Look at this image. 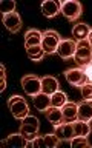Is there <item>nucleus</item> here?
Here are the masks:
<instances>
[{
	"mask_svg": "<svg viewBox=\"0 0 92 148\" xmlns=\"http://www.w3.org/2000/svg\"><path fill=\"white\" fill-rule=\"evenodd\" d=\"M3 25H5V28H6L9 32H12V34L18 32L20 28H22L20 14L18 12H11V14H8V16H3Z\"/></svg>",
	"mask_w": 92,
	"mask_h": 148,
	"instance_id": "9",
	"label": "nucleus"
},
{
	"mask_svg": "<svg viewBox=\"0 0 92 148\" xmlns=\"http://www.w3.org/2000/svg\"><path fill=\"white\" fill-rule=\"evenodd\" d=\"M72 127H74V134H75V136H85V137H87V136H89V133H91V123L85 122V120L77 119L75 122H72Z\"/></svg>",
	"mask_w": 92,
	"mask_h": 148,
	"instance_id": "20",
	"label": "nucleus"
},
{
	"mask_svg": "<svg viewBox=\"0 0 92 148\" xmlns=\"http://www.w3.org/2000/svg\"><path fill=\"white\" fill-rule=\"evenodd\" d=\"M22 86L28 96H35L41 91V77H37L34 74H28L22 79Z\"/></svg>",
	"mask_w": 92,
	"mask_h": 148,
	"instance_id": "5",
	"label": "nucleus"
},
{
	"mask_svg": "<svg viewBox=\"0 0 92 148\" xmlns=\"http://www.w3.org/2000/svg\"><path fill=\"white\" fill-rule=\"evenodd\" d=\"M41 12L48 18L57 17L62 12V2H58V0H45L41 3Z\"/></svg>",
	"mask_w": 92,
	"mask_h": 148,
	"instance_id": "8",
	"label": "nucleus"
},
{
	"mask_svg": "<svg viewBox=\"0 0 92 148\" xmlns=\"http://www.w3.org/2000/svg\"><path fill=\"white\" fill-rule=\"evenodd\" d=\"M26 54H28V57H29L31 60H35V62H40V60H43L46 56H48V54L43 51V48H41V45L32 46V48H28V49H26Z\"/></svg>",
	"mask_w": 92,
	"mask_h": 148,
	"instance_id": "21",
	"label": "nucleus"
},
{
	"mask_svg": "<svg viewBox=\"0 0 92 148\" xmlns=\"http://www.w3.org/2000/svg\"><path fill=\"white\" fill-rule=\"evenodd\" d=\"M69 145L74 147V148H77V147L83 148V147H91V143L87 140V137H85V136H74L71 140H69Z\"/></svg>",
	"mask_w": 92,
	"mask_h": 148,
	"instance_id": "24",
	"label": "nucleus"
},
{
	"mask_svg": "<svg viewBox=\"0 0 92 148\" xmlns=\"http://www.w3.org/2000/svg\"><path fill=\"white\" fill-rule=\"evenodd\" d=\"M80 92L83 100H92V82L87 80L86 83H83L80 86Z\"/></svg>",
	"mask_w": 92,
	"mask_h": 148,
	"instance_id": "25",
	"label": "nucleus"
},
{
	"mask_svg": "<svg viewBox=\"0 0 92 148\" xmlns=\"http://www.w3.org/2000/svg\"><path fill=\"white\" fill-rule=\"evenodd\" d=\"M89 32H91V28L87 23H75L72 28V36L78 40H86L87 39V36H89Z\"/></svg>",
	"mask_w": 92,
	"mask_h": 148,
	"instance_id": "19",
	"label": "nucleus"
},
{
	"mask_svg": "<svg viewBox=\"0 0 92 148\" xmlns=\"http://www.w3.org/2000/svg\"><path fill=\"white\" fill-rule=\"evenodd\" d=\"M45 117L49 120L51 123L54 125H58L63 122V113H62V108H58V106H52L51 105L48 110L45 111Z\"/></svg>",
	"mask_w": 92,
	"mask_h": 148,
	"instance_id": "17",
	"label": "nucleus"
},
{
	"mask_svg": "<svg viewBox=\"0 0 92 148\" xmlns=\"http://www.w3.org/2000/svg\"><path fill=\"white\" fill-rule=\"evenodd\" d=\"M39 128H40L39 119H37L35 116L28 114L25 119H22L20 130H18V131L25 136V139L28 140V143H29L31 140H34V139L39 136Z\"/></svg>",
	"mask_w": 92,
	"mask_h": 148,
	"instance_id": "1",
	"label": "nucleus"
},
{
	"mask_svg": "<svg viewBox=\"0 0 92 148\" xmlns=\"http://www.w3.org/2000/svg\"><path fill=\"white\" fill-rule=\"evenodd\" d=\"M64 77H66L68 83H71L72 86H77V88H80L83 83L87 82L86 73L81 66L71 68V69H68V71H64Z\"/></svg>",
	"mask_w": 92,
	"mask_h": 148,
	"instance_id": "6",
	"label": "nucleus"
},
{
	"mask_svg": "<svg viewBox=\"0 0 92 148\" xmlns=\"http://www.w3.org/2000/svg\"><path fill=\"white\" fill-rule=\"evenodd\" d=\"M20 99H23L22 96H11V97L8 99V108H9V106H12L14 103H16V102H18Z\"/></svg>",
	"mask_w": 92,
	"mask_h": 148,
	"instance_id": "30",
	"label": "nucleus"
},
{
	"mask_svg": "<svg viewBox=\"0 0 92 148\" xmlns=\"http://www.w3.org/2000/svg\"><path fill=\"white\" fill-rule=\"evenodd\" d=\"M55 134H57V137L60 140H71L75 136L72 123H69V122H62V123L55 125Z\"/></svg>",
	"mask_w": 92,
	"mask_h": 148,
	"instance_id": "11",
	"label": "nucleus"
},
{
	"mask_svg": "<svg viewBox=\"0 0 92 148\" xmlns=\"http://www.w3.org/2000/svg\"><path fill=\"white\" fill-rule=\"evenodd\" d=\"M0 69H2V86H0V91H3L6 88V69H5V65H2Z\"/></svg>",
	"mask_w": 92,
	"mask_h": 148,
	"instance_id": "28",
	"label": "nucleus"
},
{
	"mask_svg": "<svg viewBox=\"0 0 92 148\" xmlns=\"http://www.w3.org/2000/svg\"><path fill=\"white\" fill-rule=\"evenodd\" d=\"M43 40V32H40L39 29H28L25 34V48H32V46H39L41 45Z\"/></svg>",
	"mask_w": 92,
	"mask_h": 148,
	"instance_id": "13",
	"label": "nucleus"
},
{
	"mask_svg": "<svg viewBox=\"0 0 92 148\" xmlns=\"http://www.w3.org/2000/svg\"><path fill=\"white\" fill-rule=\"evenodd\" d=\"M78 119L91 122L92 119V100H83L78 103Z\"/></svg>",
	"mask_w": 92,
	"mask_h": 148,
	"instance_id": "18",
	"label": "nucleus"
},
{
	"mask_svg": "<svg viewBox=\"0 0 92 148\" xmlns=\"http://www.w3.org/2000/svg\"><path fill=\"white\" fill-rule=\"evenodd\" d=\"M28 147H34V148H39V147H45V140L41 136H37L34 140H31L28 143Z\"/></svg>",
	"mask_w": 92,
	"mask_h": 148,
	"instance_id": "27",
	"label": "nucleus"
},
{
	"mask_svg": "<svg viewBox=\"0 0 92 148\" xmlns=\"http://www.w3.org/2000/svg\"><path fill=\"white\" fill-rule=\"evenodd\" d=\"M9 110H11V113H12V116L16 119H25L28 114H29V106H28V103H26V100L25 99H20L18 102H16L12 106H9Z\"/></svg>",
	"mask_w": 92,
	"mask_h": 148,
	"instance_id": "14",
	"label": "nucleus"
},
{
	"mask_svg": "<svg viewBox=\"0 0 92 148\" xmlns=\"http://www.w3.org/2000/svg\"><path fill=\"white\" fill-rule=\"evenodd\" d=\"M0 12H2L3 16L16 12V2H14V0H2V3H0Z\"/></svg>",
	"mask_w": 92,
	"mask_h": 148,
	"instance_id": "23",
	"label": "nucleus"
},
{
	"mask_svg": "<svg viewBox=\"0 0 92 148\" xmlns=\"http://www.w3.org/2000/svg\"><path fill=\"white\" fill-rule=\"evenodd\" d=\"M74 60L81 68H85L86 65H89L92 62V46L87 42V39L77 42V49H75V54H74Z\"/></svg>",
	"mask_w": 92,
	"mask_h": 148,
	"instance_id": "2",
	"label": "nucleus"
},
{
	"mask_svg": "<svg viewBox=\"0 0 92 148\" xmlns=\"http://www.w3.org/2000/svg\"><path fill=\"white\" fill-rule=\"evenodd\" d=\"M62 14L69 22H75L83 14V5L77 0H64L62 2Z\"/></svg>",
	"mask_w": 92,
	"mask_h": 148,
	"instance_id": "4",
	"label": "nucleus"
},
{
	"mask_svg": "<svg viewBox=\"0 0 92 148\" xmlns=\"http://www.w3.org/2000/svg\"><path fill=\"white\" fill-rule=\"evenodd\" d=\"M58 86L60 83L55 77L52 76H45L41 77V91L45 92V94H54L55 91H58Z\"/></svg>",
	"mask_w": 92,
	"mask_h": 148,
	"instance_id": "15",
	"label": "nucleus"
},
{
	"mask_svg": "<svg viewBox=\"0 0 92 148\" xmlns=\"http://www.w3.org/2000/svg\"><path fill=\"white\" fill-rule=\"evenodd\" d=\"M87 42L91 43V46H92V28H91V32H89V36H87Z\"/></svg>",
	"mask_w": 92,
	"mask_h": 148,
	"instance_id": "31",
	"label": "nucleus"
},
{
	"mask_svg": "<svg viewBox=\"0 0 92 148\" xmlns=\"http://www.w3.org/2000/svg\"><path fill=\"white\" fill-rule=\"evenodd\" d=\"M62 113H63V122H75L78 119V103L75 102H66L62 106Z\"/></svg>",
	"mask_w": 92,
	"mask_h": 148,
	"instance_id": "10",
	"label": "nucleus"
},
{
	"mask_svg": "<svg viewBox=\"0 0 92 148\" xmlns=\"http://www.w3.org/2000/svg\"><path fill=\"white\" fill-rule=\"evenodd\" d=\"M2 145H8V147H28V140L25 139V136L18 131L14 134H9V136L2 140Z\"/></svg>",
	"mask_w": 92,
	"mask_h": 148,
	"instance_id": "16",
	"label": "nucleus"
},
{
	"mask_svg": "<svg viewBox=\"0 0 92 148\" xmlns=\"http://www.w3.org/2000/svg\"><path fill=\"white\" fill-rule=\"evenodd\" d=\"M43 140H45V147H48V148H55L58 145L60 142V139L57 137V134H46V136H43Z\"/></svg>",
	"mask_w": 92,
	"mask_h": 148,
	"instance_id": "26",
	"label": "nucleus"
},
{
	"mask_svg": "<svg viewBox=\"0 0 92 148\" xmlns=\"http://www.w3.org/2000/svg\"><path fill=\"white\" fill-rule=\"evenodd\" d=\"M89 123H91V128H92V119H91V122H89Z\"/></svg>",
	"mask_w": 92,
	"mask_h": 148,
	"instance_id": "32",
	"label": "nucleus"
},
{
	"mask_svg": "<svg viewBox=\"0 0 92 148\" xmlns=\"http://www.w3.org/2000/svg\"><path fill=\"white\" fill-rule=\"evenodd\" d=\"M68 102V96L66 92L63 91H55L54 94H51V105L52 106H58V108H62V106Z\"/></svg>",
	"mask_w": 92,
	"mask_h": 148,
	"instance_id": "22",
	"label": "nucleus"
},
{
	"mask_svg": "<svg viewBox=\"0 0 92 148\" xmlns=\"http://www.w3.org/2000/svg\"><path fill=\"white\" fill-rule=\"evenodd\" d=\"M62 40V37L57 31L54 29H46L43 32V40H41V48L46 54H55L57 53V46Z\"/></svg>",
	"mask_w": 92,
	"mask_h": 148,
	"instance_id": "3",
	"label": "nucleus"
},
{
	"mask_svg": "<svg viewBox=\"0 0 92 148\" xmlns=\"http://www.w3.org/2000/svg\"><path fill=\"white\" fill-rule=\"evenodd\" d=\"M32 105H34L35 110L45 113V111L51 106V96L49 94H45L43 91H40L39 94L32 96Z\"/></svg>",
	"mask_w": 92,
	"mask_h": 148,
	"instance_id": "12",
	"label": "nucleus"
},
{
	"mask_svg": "<svg viewBox=\"0 0 92 148\" xmlns=\"http://www.w3.org/2000/svg\"><path fill=\"white\" fill-rule=\"evenodd\" d=\"M75 49H77V42L75 40L62 39L60 43H58V46H57V54H58V57H62L63 60H68V59L74 57Z\"/></svg>",
	"mask_w": 92,
	"mask_h": 148,
	"instance_id": "7",
	"label": "nucleus"
},
{
	"mask_svg": "<svg viewBox=\"0 0 92 148\" xmlns=\"http://www.w3.org/2000/svg\"><path fill=\"white\" fill-rule=\"evenodd\" d=\"M83 69H85V73H86V77H87V80H89V82H92V62H91L89 65H86V66L83 68Z\"/></svg>",
	"mask_w": 92,
	"mask_h": 148,
	"instance_id": "29",
	"label": "nucleus"
}]
</instances>
